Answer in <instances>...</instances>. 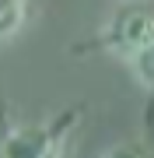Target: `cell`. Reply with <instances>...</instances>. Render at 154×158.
<instances>
[{
	"instance_id": "5",
	"label": "cell",
	"mask_w": 154,
	"mask_h": 158,
	"mask_svg": "<svg viewBox=\"0 0 154 158\" xmlns=\"http://www.w3.org/2000/svg\"><path fill=\"white\" fill-rule=\"evenodd\" d=\"M102 158H154V148L147 144H137V141H123L116 148H109Z\"/></svg>"
},
{
	"instance_id": "3",
	"label": "cell",
	"mask_w": 154,
	"mask_h": 158,
	"mask_svg": "<svg viewBox=\"0 0 154 158\" xmlns=\"http://www.w3.org/2000/svg\"><path fill=\"white\" fill-rule=\"evenodd\" d=\"M28 21V0H0V42L14 39Z\"/></svg>"
},
{
	"instance_id": "1",
	"label": "cell",
	"mask_w": 154,
	"mask_h": 158,
	"mask_svg": "<svg viewBox=\"0 0 154 158\" xmlns=\"http://www.w3.org/2000/svg\"><path fill=\"white\" fill-rule=\"evenodd\" d=\"M77 113H63L53 123H28L14 127L11 134L0 141V158H63L70 144V130H74Z\"/></svg>"
},
{
	"instance_id": "4",
	"label": "cell",
	"mask_w": 154,
	"mask_h": 158,
	"mask_svg": "<svg viewBox=\"0 0 154 158\" xmlns=\"http://www.w3.org/2000/svg\"><path fill=\"white\" fill-rule=\"evenodd\" d=\"M130 63H133V74H137V81L154 95V42H147L144 49H137V53L130 56Z\"/></svg>"
},
{
	"instance_id": "2",
	"label": "cell",
	"mask_w": 154,
	"mask_h": 158,
	"mask_svg": "<svg viewBox=\"0 0 154 158\" xmlns=\"http://www.w3.org/2000/svg\"><path fill=\"white\" fill-rule=\"evenodd\" d=\"M147 42H154V4L151 0H130V4H123L119 11L109 18L98 46L130 60Z\"/></svg>"
}]
</instances>
